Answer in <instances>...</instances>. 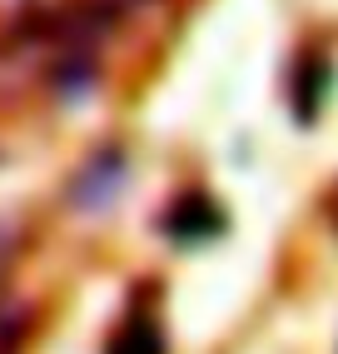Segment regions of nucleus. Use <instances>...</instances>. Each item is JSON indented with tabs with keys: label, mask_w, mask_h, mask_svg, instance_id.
<instances>
[{
	"label": "nucleus",
	"mask_w": 338,
	"mask_h": 354,
	"mask_svg": "<svg viewBox=\"0 0 338 354\" xmlns=\"http://www.w3.org/2000/svg\"><path fill=\"white\" fill-rule=\"evenodd\" d=\"M164 344H159V324L150 319V315H135V319H125V329L115 335V344H110V354H159Z\"/></svg>",
	"instance_id": "f03ea898"
},
{
	"label": "nucleus",
	"mask_w": 338,
	"mask_h": 354,
	"mask_svg": "<svg viewBox=\"0 0 338 354\" xmlns=\"http://www.w3.org/2000/svg\"><path fill=\"white\" fill-rule=\"evenodd\" d=\"M119 190H125V160L95 155L80 170V180L70 185V200H75V209H110L119 200Z\"/></svg>",
	"instance_id": "f257e3e1"
}]
</instances>
